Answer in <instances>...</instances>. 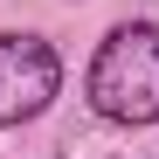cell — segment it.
<instances>
[{
  "instance_id": "cell-1",
  "label": "cell",
  "mask_w": 159,
  "mask_h": 159,
  "mask_svg": "<svg viewBox=\"0 0 159 159\" xmlns=\"http://www.w3.org/2000/svg\"><path fill=\"white\" fill-rule=\"evenodd\" d=\"M83 90L97 104V118H111V125H159V28L152 21L111 28Z\"/></svg>"
},
{
  "instance_id": "cell-2",
  "label": "cell",
  "mask_w": 159,
  "mask_h": 159,
  "mask_svg": "<svg viewBox=\"0 0 159 159\" xmlns=\"http://www.w3.org/2000/svg\"><path fill=\"white\" fill-rule=\"evenodd\" d=\"M62 90V62L42 35H0V131L42 118Z\"/></svg>"
}]
</instances>
